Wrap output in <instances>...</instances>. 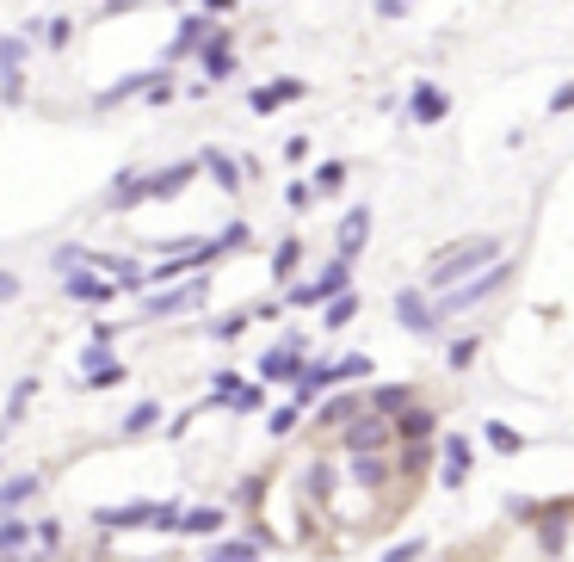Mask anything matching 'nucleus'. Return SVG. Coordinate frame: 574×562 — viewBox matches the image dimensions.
<instances>
[{
    "mask_svg": "<svg viewBox=\"0 0 574 562\" xmlns=\"http://www.w3.org/2000/svg\"><path fill=\"white\" fill-rule=\"evenodd\" d=\"M476 346H482V340H451V353H445V359H451V371L470 365V359H476Z\"/></svg>",
    "mask_w": 574,
    "mask_h": 562,
    "instance_id": "36",
    "label": "nucleus"
},
{
    "mask_svg": "<svg viewBox=\"0 0 574 562\" xmlns=\"http://www.w3.org/2000/svg\"><path fill=\"white\" fill-rule=\"evenodd\" d=\"M198 167H204V161H173V167L149 173V198H179V192H186V180H192Z\"/></svg>",
    "mask_w": 574,
    "mask_h": 562,
    "instance_id": "12",
    "label": "nucleus"
},
{
    "mask_svg": "<svg viewBox=\"0 0 574 562\" xmlns=\"http://www.w3.org/2000/svg\"><path fill=\"white\" fill-rule=\"evenodd\" d=\"M340 297H352V260H334V266H321L309 285H291V303L297 309H328V303H340Z\"/></svg>",
    "mask_w": 574,
    "mask_h": 562,
    "instance_id": "2",
    "label": "nucleus"
},
{
    "mask_svg": "<svg viewBox=\"0 0 574 562\" xmlns=\"http://www.w3.org/2000/svg\"><path fill=\"white\" fill-rule=\"evenodd\" d=\"M155 420H161V408H155V402H136V408L124 414V433H149Z\"/></svg>",
    "mask_w": 574,
    "mask_h": 562,
    "instance_id": "32",
    "label": "nucleus"
},
{
    "mask_svg": "<svg viewBox=\"0 0 574 562\" xmlns=\"http://www.w3.org/2000/svg\"><path fill=\"white\" fill-rule=\"evenodd\" d=\"M433 427H439V420H433V414H426V408H408V414L396 420V433H402L408 445H414V439H426V433H433Z\"/></svg>",
    "mask_w": 574,
    "mask_h": 562,
    "instance_id": "26",
    "label": "nucleus"
},
{
    "mask_svg": "<svg viewBox=\"0 0 574 562\" xmlns=\"http://www.w3.org/2000/svg\"><path fill=\"white\" fill-rule=\"evenodd\" d=\"M210 562H254V538H229L210 550Z\"/></svg>",
    "mask_w": 574,
    "mask_h": 562,
    "instance_id": "31",
    "label": "nucleus"
},
{
    "mask_svg": "<svg viewBox=\"0 0 574 562\" xmlns=\"http://www.w3.org/2000/svg\"><path fill=\"white\" fill-rule=\"evenodd\" d=\"M494 260H500V248H494V241H457V248H445V254L433 260V272H426L420 285L445 297V291H457V285H463L470 272H488Z\"/></svg>",
    "mask_w": 574,
    "mask_h": 562,
    "instance_id": "1",
    "label": "nucleus"
},
{
    "mask_svg": "<svg viewBox=\"0 0 574 562\" xmlns=\"http://www.w3.org/2000/svg\"><path fill=\"white\" fill-rule=\"evenodd\" d=\"M507 278H513V260H494L488 272H476L470 278V285H457V291H445L439 297V315H463V309H476V303H488L500 285H507Z\"/></svg>",
    "mask_w": 574,
    "mask_h": 562,
    "instance_id": "3",
    "label": "nucleus"
},
{
    "mask_svg": "<svg viewBox=\"0 0 574 562\" xmlns=\"http://www.w3.org/2000/svg\"><path fill=\"white\" fill-rule=\"evenodd\" d=\"M204 291H210V278H186L179 291H149L142 297V315H149V322H161V315H186V309L204 303Z\"/></svg>",
    "mask_w": 574,
    "mask_h": 562,
    "instance_id": "4",
    "label": "nucleus"
},
{
    "mask_svg": "<svg viewBox=\"0 0 574 562\" xmlns=\"http://www.w3.org/2000/svg\"><path fill=\"white\" fill-rule=\"evenodd\" d=\"M334 371H340V383H346V377H371V359H365V353H352V359H340Z\"/></svg>",
    "mask_w": 574,
    "mask_h": 562,
    "instance_id": "39",
    "label": "nucleus"
},
{
    "mask_svg": "<svg viewBox=\"0 0 574 562\" xmlns=\"http://www.w3.org/2000/svg\"><path fill=\"white\" fill-rule=\"evenodd\" d=\"M340 186H346V167L340 161H328V167L315 173V192H340Z\"/></svg>",
    "mask_w": 574,
    "mask_h": 562,
    "instance_id": "34",
    "label": "nucleus"
},
{
    "mask_svg": "<svg viewBox=\"0 0 574 562\" xmlns=\"http://www.w3.org/2000/svg\"><path fill=\"white\" fill-rule=\"evenodd\" d=\"M389 433H396V427H383V414H358L352 420V427H346V451H352V458H383V445H389Z\"/></svg>",
    "mask_w": 574,
    "mask_h": 562,
    "instance_id": "6",
    "label": "nucleus"
},
{
    "mask_svg": "<svg viewBox=\"0 0 574 562\" xmlns=\"http://www.w3.org/2000/svg\"><path fill=\"white\" fill-rule=\"evenodd\" d=\"M352 315H358V297H340V303H328V315H321V322H328V328H346Z\"/></svg>",
    "mask_w": 574,
    "mask_h": 562,
    "instance_id": "33",
    "label": "nucleus"
},
{
    "mask_svg": "<svg viewBox=\"0 0 574 562\" xmlns=\"http://www.w3.org/2000/svg\"><path fill=\"white\" fill-rule=\"evenodd\" d=\"M408 396H414L408 383H383V390L371 396V414H402V408H408Z\"/></svg>",
    "mask_w": 574,
    "mask_h": 562,
    "instance_id": "23",
    "label": "nucleus"
},
{
    "mask_svg": "<svg viewBox=\"0 0 574 562\" xmlns=\"http://www.w3.org/2000/svg\"><path fill=\"white\" fill-rule=\"evenodd\" d=\"M204 75H210V81H229V75H235V50H229V31H210V44H204Z\"/></svg>",
    "mask_w": 574,
    "mask_h": 562,
    "instance_id": "13",
    "label": "nucleus"
},
{
    "mask_svg": "<svg viewBox=\"0 0 574 562\" xmlns=\"http://www.w3.org/2000/svg\"><path fill=\"white\" fill-rule=\"evenodd\" d=\"M223 525H229V519H223L217 507H198V513H186V525H179V532H192V538H217Z\"/></svg>",
    "mask_w": 574,
    "mask_h": 562,
    "instance_id": "22",
    "label": "nucleus"
},
{
    "mask_svg": "<svg viewBox=\"0 0 574 562\" xmlns=\"http://www.w3.org/2000/svg\"><path fill=\"white\" fill-rule=\"evenodd\" d=\"M19 62H25V44L19 38H0V99H7V105H19V93H25Z\"/></svg>",
    "mask_w": 574,
    "mask_h": 562,
    "instance_id": "9",
    "label": "nucleus"
},
{
    "mask_svg": "<svg viewBox=\"0 0 574 562\" xmlns=\"http://www.w3.org/2000/svg\"><path fill=\"white\" fill-rule=\"evenodd\" d=\"M204 173H210V180H217L223 192H241V167H235L223 149H210V155H204Z\"/></svg>",
    "mask_w": 574,
    "mask_h": 562,
    "instance_id": "20",
    "label": "nucleus"
},
{
    "mask_svg": "<svg viewBox=\"0 0 574 562\" xmlns=\"http://www.w3.org/2000/svg\"><path fill=\"white\" fill-rule=\"evenodd\" d=\"M414 556H420V544H396V550H389L383 562H414Z\"/></svg>",
    "mask_w": 574,
    "mask_h": 562,
    "instance_id": "47",
    "label": "nucleus"
},
{
    "mask_svg": "<svg viewBox=\"0 0 574 562\" xmlns=\"http://www.w3.org/2000/svg\"><path fill=\"white\" fill-rule=\"evenodd\" d=\"M550 112H574V87H556L550 93Z\"/></svg>",
    "mask_w": 574,
    "mask_h": 562,
    "instance_id": "44",
    "label": "nucleus"
},
{
    "mask_svg": "<svg viewBox=\"0 0 574 562\" xmlns=\"http://www.w3.org/2000/svg\"><path fill=\"white\" fill-rule=\"evenodd\" d=\"M204 7H210V13H229V7H235V0H204Z\"/></svg>",
    "mask_w": 574,
    "mask_h": 562,
    "instance_id": "48",
    "label": "nucleus"
},
{
    "mask_svg": "<svg viewBox=\"0 0 574 562\" xmlns=\"http://www.w3.org/2000/svg\"><path fill=\"white\" fill-rule=\"evenodd\" d=\"M309 488H315V495H328V488H334V470H328V464H309Z\"/></svg>",
    "mask_w": 574,
    "mask_h": 562,
    "instance_id": "41",
    "label": "nucleus"
},
{
    "mask_svg": "<svg viewBox=\"0 0 574 562\" xmlns=\"http://www.w3.org/2000/svg\"><path fill=\"white\" fill-rule=\"evenodd\" d=\"M241 328H247V315H223V322H217V328H210V334H217V340H235Z\"/></svg>",
    "mask_w": 574,
    "mask_h": 562,
    "instance_id": "43",
    "label": "nucleus"
},
{
    "mask_svg": "<svg viewBox=\"0 0 574 562\" xmlns=\"http://www.w3.org/2000/svg\"><path fill=\"white\" fill-rule=\"evenodd\" d=\"M408 112H414V124H439V118H445V93H439V87H414Z\"/></svg>",
    "mask_w": 574,
    "mask_h": 562,
    "instance_id": "18",
    "label": "nucleus"
},
{
    "mask_svg": "<svg viewBox=\"0 0 574 562\" xmlns=\"http://www.w3.org/2000/svg\"><path fill=\"white\" fill-rule=\"evenodd\" d=\"M210 31H217V25H204V19H186V25H179V38H173V50H167V56H192V50H204V44H210Z\"/></svg>",
    "mask_w": 574,
    "mask_h": 562,
    "instance_id": "19",
    "label": "nucleus"
},
{
    "mask_svg": "<svg viewBox=\"0 0 574 562\" xmlns=\"http://www.w3.org/2000/svg\"><path fill=\"white\" fill-rule=\"evenodd\" d=\"M408 13V0H377V19H402Z\"/></svg>",
    "mask_w": 574,
    "mask_h": 562,
    "instance_id": "45",
    "label": "nucleus"
},
{
    "mask_svg": "<svg viewBox=\"0 0 574 562\" xmlns=\"http://www.w3.org/2000/svg\"><path fill=\"white\" fill-rule=\"evenodd\" d=\"M303 260V241H278V254H272V278H291Z\"/></svg>",
    "mask_w": 574,
    "mask_h": 562,
    "instance_id": "29",
    "label": "nucleus"
},
{
    "mask_svg": "<svg viewBox=\"0 0 574 562\" xmlns=\"http://www.w3.org/2000/svg\"><path fill=\"white\" fill-rule=\"evenodd\" d=\"M62 291L68 303H118V278H99V266H75V272H62Z\"/></svg>",
    "mask_w": 574,
    "mask_h": 562,
    "instance_id": "5",
    "label": "nucleus"
},
{
    "mask_svg": "<svg viewBox=\"0 0 574 562\" xmlns=\"http://www.w3.org/2000/svg\"><path fill=\"white\" fill-rule=\"evenodd\" d=\"M297 353H303V346H291V340H284V346H272V353L260 359V377H266V383H297V377L309 371Z\"/></svg>",
    "mask_w": 574,
    "mask_h": 562,
    "instance_id": "8",
    "label": "nucleus"
},
{
    "mask_svg": "<svg viewBox=\"0 0 574 562\" xmlns=\"http://www.w3.org/2000/svg\"><path fill=\"white\" fill-rule=\"evenodd\" d=\"M291 427H297V402H291V408H278V414H272V427H266V433H272V439H284V433H291Z\"/></svg>",
    "mask_w": 574,
    "mask_h": 562,
    "instance_id": "40",
    "label": "nucleus"
},
{
    "mask_svg": "<svg viewBox=\"0 0 574 562\" xmlns=\"http://www.w3.org/2000/svg\"><path fill=\"white\" fill-rule=\"evenodd\" d=\"M0 562H13V556H0Z\"/></svg>",
    "mask_w": 574,
    "mask_h": 562,
    "instance_id": "49",
    "label": "nucleus"
},
{
    "mask_svg": "<svg viewBox=\"0 0 574 562\" xmlns=\"http://www.w3.org/2000/svg\"><path fill=\"white\" fill-rule=\"evenodd\" d=\"M68 38H75V25H68V19H50V25H44V44H50V50H62Z\"/></svg>",
    "mask_w": 574,
    "mask_h": 562,
    "instance_id": "37",
    "label": "nucleus"
},
{
    "mask_svg": "<svg viewBox=\"0 0 574 562\" xmlns=\"http://www.w3.org/2000/svg\"><path fill=\"white\" fill-rule=\"evenodd\" d=\"M31 495H38V476H13L7 488H0V507H25Z\"/></svg>",
    "mask_w": 574,
    "mask_h": 562,
    "instance_id": "28",
    "label": "nucleus"
},
{
    "mask_svg": "<svg viewBox=\"0 0 574 562\" xmlns=\"http://www.w3.org/2000/svg\"><path fill=\"white\" fill-rule=\"evenodd\" d=\"M303 93H309V81H272V87H254V93H247V105L266 118V112H278V105H297Z\"/></svg>",
    "mask_w": 574,
    "mask_h": 562,
    "instance_id": "10",
    "label": "nucleus"
},
{
    "mask_svg": "<svg viewBox=\"0 0 574 562\" xmlns=\"http://www.w3.org/2000/svg\"><path fill=\"white\" fill-rule=\"evenodd\" d=\"M488 445H494V451H513V445H519V433H513V427H500V420H488Z\"/></svg>",
    "mask_w": 574,
    "mask_h": 562,
    "instance_id": "38",
    "label": "nucleus"
},
{
    "mask_svg": "<svg viewBox=\"0 0 574 562\" xmlns=\"http://www.w3.org/2000/svg\"><path fill=\"white\" fill-rule=\"evenodd\" d=\"M334 383H340V371H334V365H309V371L297 377V408H303V402H315L321 390H334Z\"/></svg>",
    "mask_w": 574,
    "mask_h": 562,
    "instance_id": "17",
    "label": "nucleus"
},
{
    "mask_svg": "<svg viewBox=\"0 0 574 562\" xmlns=\"http://www.w3.org/2000/svg\"><path fill=\"white\" fill-rule=\"evenodd\" d=\"M254 562H260V556H254Z\"/></svg>",
    "mask_w": 574,
    "mask_h": 562,
    "instance_id": "50",
    "label": "nucleus"
},
{
    "mask_svg": "<svg viewBox=\"0 0 574 562\" xmlns=\"http://www.w3.org/2000/svg\"><path fill=\"white\" fill-rule=\"evenodd\" d=\"M217 248H223V254H229V248H247V223H229V229H223V241H217Z\"/></svg>",
    "mask_w": 574,
    "mask_h": 562,
    "instance_id": "42",
    "label": "nucleus"
},
{
    "mask_svg": "<svg viewBox=\"0 0 574 562\" xmlns=\"http://www.w3.org/2000/svg\"><path fill=\"white\" fill-rule=\"evenodd\" d=\"M105 532H136V525H155V507L149 501H136V507H99L93 513Z\"/></svg>",
    "mask_w": 574,
    "mask_h": 562,
    "instance_id": "11",
    "label": "nucleus"
},
{
    "mask_svg": "<svg viewBox=\"0 0 574 562\" xmlns=\"http://www.w3.org/2000/svg\"><path fill=\"white\" fill-rule=\"evenodd\" d=\"M365 235H371V210H365V204H352V210H346V223H340V260H352L358 248H365Z\"/></svg>",
    "mask_w": 574,
    "mask_h": 562,
    "instance_id": "14",
    "label": "nucleus"
},
{
    "mask_svg": "<svg viewBox=\"0 0 574 562\" xmlns=\"http://www.w3.org/2000/svg\"><path fill=\"white\" fill-rule=\"evenodd\" d=\"M241 396H247V383H241V371H217V390H210V402H229V408H235Z\"/></svg>",
    "mask_w": 574,
    "mask_h": 562,
    "instance_id": "27",
    "label": "nucleus"
},
{
    "mask_svg": "<svg viewBox=\"0 0 574 562\" xmlns=\"http://www.w3.org/2000/svg\"><path fill=\"white\" fill-rule=\"evenodd\" d=\"M161 75H130V81H118V87H105L99 93V105H118V99H136V93H149Z\"/></svg>",
    "mask_w": 574,
    "mask_h": 562,
    "instance_id": "24",
    "label": "nucleus"
},
{
    "mask_svg": "<svg viewBox=\"0 0 574 562\" xmlns=\"http://www.w3.org/2000/svg\"><path fill=\"white\" fill-rule=\"evenodd\" d=\"M396 322L408 334H439V303H426V291H396Z\"/></svg>",
    "mask_w": 574,
    "mask_h": 562,
    "instance_id": "7",
    "label": "nucleus"
},
{
    "mask_svg": "<svg viewBox=\"0 0 574 562\" xmlns=\"http://www.w3.org/2000/svg\"><path fill=\"white\" fill-rule=\"evenodd\" d=\"M365 408H371V402H358V396H334L328 408L315 414V427H340V420H358V414H365Z\"/></svg>",
    "mask_w": 574,
    "mask_h": 562,
    "instance_id": "21",
    "label": "nucleus"
},
{
    "mask_svg": "<svg viewBox=\"0 0 574 562\" xmlns=\"http://www.w3.org/2000/svg\"><path fill=\"white\" fill-rule=\"evenodd\" d=\"M142 198H149V173H118V186H112V198H105V204L130 210V204H142Z\"/></svg>",
    "mask_w": 574,
    "mask_h": 562,
    "instance_id": "16",
    "label": "nucleus"
},
{
    "mask_svg": "<svg viewBox=\"0 0 574 562\" xmlns=\"http://www.w3.org/2000/svg\"><path fill=\"white\" fill-rule=\"evenodd\" d=\"M470 464H476V451H470V439H463V433H451V439H445V482L457 488L463 476H470Z\"/></svg>",
    "mask_w": 574,
    "mask_h": 562,
    "instance_id": "15",
    "label": "nucleus"
},
{
    "mask_svg": "<svg viewBox=\"0 0 574 562\" xmlns=\"http://www.w3.org/2000/svg\"><path fill=\"white\" fill-rule=\"evenodd\" d=\"M124 377H130L124 365H105V371H93V377H87V390H118Z\"/></svg>",
    "mask_w": 574,
    "mask_h": 562,
    "instance_id": "35",
    "label": "nucleus"
},
{
    "mask_svg": "<svg viewBox=\"0 0 574 562\" xmlns=\"http://www.w3.org/2000/svg\"><path fill=\"white\" fill-rule=\"evenodd\" d=\"M352 482L358 488H383L389 482V464L383 458H352Z\"/></svg>",
    "mask_w": 574,
    "mask_h": 562,
    "instance_id": "25",
    "label": "nucleus"
},
{
    "mask_svg": "<svg viewBox=\"0 0 574 562\" xmlns=\"http://www.w3.org/2000/svg\"><path fill=\"white\" fill-rule=\"evenodd\" d=\"M13 297H19V278H13V272H0V303H13Z\"/></svg>",
    "mask_w": 574,
    "mask_h": 562,
    "instance_id": "46",
    "label": "nucleus"
},
{
    "mask_svg": "<svg viewBox=\"0 0 574 562\" xmlns=\"http://www.w3.org/2000/svg\"><path fill=\"white\" fill-rule=\"evenodd\" d=\"M25 544H31V525H25V519L0 525V556H13V550H25Z\"/></svg>",
    "mask_w": 574,
    "mask_h": 562,
    "instance_id": "30",
    "label": "nucleus"
}]
</instances>
